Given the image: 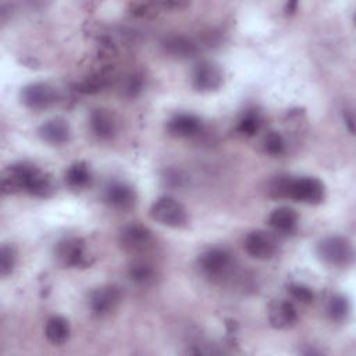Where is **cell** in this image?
Listing matches in <instances>:
<instances>
[{
	"mask_svg": "<svg viewBox=\"0 0 356 356\" xmlns=\"http://www.w3.org/2000/svg\"><path fill=\"white\" fill-rule=\"evenodd\" d=\"M3 193H15L25 191L35 197H49L54 193L51 177L31 163H15L10 165L1 179Z\"/></svg>",
	"mask_w": 356,
	"mask_h": 356,
	"instance_id": "6da1fadb",
	"label": "cell"
},
{
	"mask_svg": "<svg viewBox=\"0 0 356 356\" xmlns=\"http://www.w3.org/2000/svg\"><path fill=\"white\" fill-rule=\"evenodd\" d=\"M317 256L328 266L348 267L353 261V246L348 238L331 235L317 243Z\"/></svg>",
	"mask_w": 356,
	"mask_h": 356,
	"instance_id": "7a4b0ae2",
	"label": "cell"
},
{
	"mask_svg": "<svg viewBox=\"0 0 356 356\" xmlns=\"http://www.w3.org/2000/svg\"><path fill=\"white\" fill-rule=\"evenodd\" d=\"M149 213L154 221L171 228H184L189 221L185 206L171 196L156 199L150 206Z\"/></svg>",
	"mask_w": 356,
	"mask_h": 356,
	"instance_id": "3957f363",
	"label": "cell"
},
{
	"mask_svg": "<svg viewBox=\"0 0 356 356\" xmlns=\"http://www.w3.org/2000/svg\"><path fill=\"white\" fill-rule=\"evenodd\" d=\"M325 186L316 177L288 178L285 197L307 204H318L324 200Z\"/></svg>",
	"mask_w": 356,
	"mask_h": 356,
	"instance_id": "277c9868",
	"label": "cell"
},
{
	"mask_svg": "<svg viewBox=\"0 0 356 356\" xmlns=\"http://www.w3.org/2000/svg\"><path fill=\"white\" fill-rule=\"evenodd\" d=\"M197 263L206 277L217 280L225 277L231 271L234 266V257L225 248L213 246L200 253Z\"/></svg>",
	"mask_w": 356,
	"mask_h": 356,
	"instance_id": "5b68a950",
	"label": "cell"
},
{
	"mask_svg": "<svg viewBox=\"0 0 356 356\" xmlns=\"http://www.w3.org/2000/svg\"><path fill=\"white\" fill-rule=\"evenodd\" d=\"M56 100L57 92L47 82H31L21 90V102L31 110H44Z\"/></svg>",
	"mask_w": 356,
	"mask_h": 356,
	"instance_id": "8992f818",
	"label": "cell"
},
{
	"mask_svg": "<svg viewBox=\"0 0 356 356\" xmlns=\"http://www.w3.org/2000/svg\"><path fill=\"white\" fill-rule=\"evenodd\" d=\"M245 252L256 260H270L275 256L278 246L275 238L266 231L256 229L246 235L243 241Z\"/></svg>",
	"mask_w": 356,
	"mask_h": 356,
	"instance_id": "52a82bcc",
	"label": "cell"
},
{
	"mask_svg": "<svg viewBox=\"0 0 356 356\" xmlns=\"http://www.w3.org/2000/svg\"><path fill=\"white\" fill-rule=\"evenodd\" d=\"M118 241L124 250L131 253H142L153 245V234L147 227L134 222L121 229Z\"/></svg>",
	"mask_w": 356,
	"mask_h": 356,
	"instance_id": "ba28073f",
	"label": "cell"
},
{
	"mask_svg": "<svg viewBox=\"0 0 356 356\" xmlns=\"http://www.w3.org/2000/svg\"><path fill=\"white\" fill-rule=\"evenodd\" d=\"M224 82L222 70L213 61H200L192 72V85L199 92H213L221 88Z\"/></svg>",
	"mask_w": 356,
	"mask_h": 356,
	"instance_id": "9c48e42d",
	"label": "cell"
},
{
	"mask_svg": "<svg viewBox=\"0 0 356 356\" xmlns=\"http://www.w3.org/2000/svg\"><path fill=\"white\" fill-rule=\"evenodd\" d=\"M121 302V291L115 285H103L89 296V307L97 317H104L114 312Z\"/></svg>",
	"mask_w": 356,
	"mask_h": 356,
	"instance_id": "30bf717a",
	"label": "cell"
},
{
	"mask_svg": "<svg viewBox=\"0 0 356 356\" xmlns=\"http://www.w3.org/2000/svg\"><path fill=\"white\" fill-rule=\"evenodd\" d=\"M56 256L67 267H86L89 264L85 253V242L79 238H65L58 242Z\"/></svg>",
	"mask_w": 356,
	"mask_h": 356,
	"instance_id": "8fae6325",
	"label": "cell"
},
{
	"mask_svg": "<svg viewBox=\"0 0 356 356\" xmlns=\"http://www.w3.org/2000/svg\"><path fill=\"white\" fill-rule=\"evenodd\" d=\"M104 200L108 206L118 210H128L136 202L135 189L122 181H113L104 189Z\"/></svg>",
	"mask_w": 356,
	"mask_h": 356,
	"instance_id": "7c38bea8",
	"label": "cell"
},
{
	"mask_svg": "<svg viewBox=\"0 0 356 356\" xmlns=\"http://www.w3.org/2000/svg\"><path fill=\"white\" fill-rule=\"evenodd\" d=\"M38 135L49 145L61 146L70 140L71 129L64 118L53 117L40 124L38 128Z\"/></svg>",
	"mask_w": 356,
	"mask_h": 356,
	"instance_id": "4fadbf2b",
	"label": "cell"
},
{
	"mask_svg": "<svg viewBox=\"0 0 356 356\" xmlns=\"http://www.w3.org/2000/svg\"><path fill=\"white\" fill-rule=\"evenodd\" d=\"M299 316L295 305L286 299H278L270 305L268 321L277 330H285L296 324Z\"/></svg>",
	"mask_w": 356,
	"mask_h": 356,
	"instance_id": "5bb4252c",
	"label": "cell"
},
{
	"mask_svg": "<svg viewBox=\"0 0 356 356\" xmlns=\"http://www.w3.org/2000/svg\"><path fill=\"white\" fill-rule=\"evenodd\" d=\"M167 129L172 136L191 138L200 132L202 121L199 117L191 113H178L167 122Z\"/></svg>",
	"mask_w": 356,
	"mask_h": 356,
	"instance_id": "9a60e30c",
	"label": "cell"
},
{
	"mask_svg": "<svg viewBox=\"0 0 356 356\" xmlns=\"http://www.w3.org/2000/svg\"><path fill=\"white\" fill-rule=\"evenodd\" d=\"M89 125L93 135L100 140H110L117 132V122L110 111L96 108L90 113Z\"/></svg>",
	"mask_w": 356,
	"mask_h": 356,
	"instance_id": "2e32d148",
	"label": "cell"
},
{
	"mask_svg": "<svg viewBox=\"0 0 356 356\" xmlns=\"http://www.w3.org/2000/svg\"><path fill=\"white\" fill-rule=\"evenodd\" d=\"M161 46L165 53L178 57V58H188L193 57L199 51V44L189 36L185 35H171L163 39Z\"/></svg>",
	"mask_w": 356,
	"mask_h": 356,
	"instance_id": "e0dca14e",
	"label": "cell"
},
{
	"mask_svg": "<svg viewBox=\"0 0 356 356\" xmlns=\"http://www.w3.org/2000/svg\"><path fill=\"white\" fill-rule=\"evenodd\" d=\"M299 222V214L295 209L281 206L274 209L268 216V225L280 234H289L295 231Z\"/></svg>",
	"mask_w": 356,
	"mask_h": 356,
	"instance_id": "ac0fdd59",
	"label": "cell"
},
{
	"mask_svg": "<svg viewBox=\"0 0 356 356\" xmlns=\"http://www.w3.org/2000/svg\"><path fill=\"white\" fill-rule=\"evenodd\" d=\"M71 327L67 318L61 316H53L46 321L44 337L53 345H63L68 341Z\"/></svg>",
	"mask_w": 356,
	"mask_h": 356,
	"instance_id": "d6986e66",
	"label": "cell"
},
{
	"mask_svg": "<svg viewBox=\"0 0 356 356\" xmlns=\"http://www.w3.org/2000/svg\"><path fill=\"white\" fill-rule=\"evenodd\" d=\"M90 182V170L85 161H75L65 171V184L71 189H83Z\"/></svg>",
	"mask_w": 356,
	"mask_h": 356,
	"instance_id": "ffe728a7",
	"label": "cell"
},
{
	"mask_svg": "<svg viewBox=\"0 0 356 356\" xmlns=\"http://www.w3.org/2000/svg\"><path fill=\"white\" fill-rule=\"evenodd\" d=\"M128 275H129L132 282H135L138 285H142V286H146V285H150V284L154 282L156 270L150 263L143 261V260H138V261H134L129 266Z\"/></svg>",
	"mask_w": 356,
	"mask_h": 356,
	"instance_id": "44dd1931",
	"label": "cell"
},
{
	"mask_svg": "<svg viewBox=\"0 0 356 356\" xmlns=\"http://www.w3.org/2000/svg\"><path fill=\"white\" fill-rule=\"evenodd\" d=\"M350 312V305L346 296L343 295H334L327 306L328 317L335 323H342L348 318Z\"/></svg>",
	"mask_w": 356,
	"mask_h": 356,
	"instance_id": "7402d4cb",
	"label": "cell"
},
{
	"mask_svg": "<svg viewBox=\"0 0 356 356\" xmlns=\"http://www.w3.org/2000/svg\"><path fill=\"white\" fill-rule=\"evenodd\" d=\"M260 127H261V118L259 113L249 111L239 120L236 131L243 136H253L259 132Z\"/></svg>",
	"mask_w": 356,
	"mask_h": 356,
	"instance_id": "603a6c76",
	"label": "cell"
},
{
	"mask_svg": "<svg viewBox=\"0 0 356 356\" xmlns=\"http://www.w3.org/2000/svg\"><path fill=\"white\" fill-rule=\"evenodd\" d=\"M285 140L277 131H270L263 138V149L271 156H280L285 152Z\"/></svg>",
	"mask_w": 356,
	"mask_h": 356,
	"instance_id": "cb8c5ba5",
	"label": "cell"
},
{
	"mask_svg": "<svg viewBox=\"0 0 356 356\" xmlns=\"http://www.w3.org/2000/svg\"><path fill=\"white\" fill-rule=\"evenodd\" d=\"M17 263V252L14 246L4 243L0 249V275L7 277L13 273Z\"/></svg>",
	"mask_w": 356,
	"mask_h": 356,
	"instance_id": "d4e9b609",
	"label": "cell"
},
{
	"mask_svg": "<svg viewBox=\"0 0 356 356\" xmlns=\"http://www.w3.org/2000/svg\"><path fill=\"white\" fill-rule=\"evenodd\" d=\"M288 293L293 300L302 305H310L314 300L313 291L303 284H291L288 286Z\"/></svg>",
	"mask_w": 356,
	"mask_h": 356,
	"instance_id": "484cf974",
	"label": "cell"
},
{
	"mask_svg": "<svg viewBox=\"0 0 356 356\" xmlns=\"http://www.w3.org/2000/svg\"><path fill=\"white\" fill-rule=\"evenodd\" d=\"M140 88H142V79L138 75H131L125 82L124 90L132 96V95H136V92H139Z\"/></svg>",
	"mask_w": 356,
	"mask_h": 356,
	"instance_id": "4316f807",
	"label": "cell"
},
{
	"mask_svg": "<svg viewBox=\"0 0 356 356\" xmlns=\"http://www.w3.org/2000/svg\"><path fill=\"white\" fill-rule=\"evenodd\" d=\"M164 179L167 181L168 185H172V186H181L184 178L181 175L179 171L177 170H170V171H165V175H164Z\"/></svg>",
	"mask_w": 356,
	"mask_h": 356,
	"instance_id": "83f0119b",
	"label": "cell"
},
{
	"mask_svg": "<svg viewBox=\"0 0 356 356\" xmlns=\"http://www.w3.org/2000/svg\"><path fill=\"white\" fill-rule=\"evenodd\" d=\"M343 120H345V122H346L349 131L353 132V131H355V127H353V115H352V113L345 111V113H343Z\"/></svg>",
	"mask_w": 356,
	"mask_h": 356,
	"instance_id": "f1b7e54d",
	"label": "cell"
},
{
	"mask_svg": "<svg viewBox=\"0 0 356 356\" xmlns=\"http://www.w3.org/2000/svg\"><path fill=\"white\" fill-rule=\"evenodd\" d=\"M296 8H298V3H296V1H289V3H286L285 11H286V13H295Z\"/></svg>",
	"mask_w": 356,
	"mask_h": 356,
	"instance_id": "f546056e",
	"label": "cell"
}]
</instances>
